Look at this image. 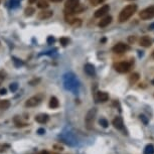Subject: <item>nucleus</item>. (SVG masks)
<instances>
[{"label": "nucleus", "mask_w": 154, "mask_h": 154, "mask_svg": "<svg viewBox=\"0 0 154 154\" xmlns=\"http://www.w3.org/2000/svg\"><path fill=\"white\" fill-rule=\"evenodd\" d=\"M149 28H150V29H154V24H152V25H151Z\"/></svg>", "instance_id": "nucleus-38"}, {"label": "nucleus", "mask_w": 154, "mask_h": 154, "mask_svg": "<svg viewBox=\"0 0 154 154\" xmlns=\"http://www.w3.org/2000/svg\"><path fill=\"white\" fill-rule=\"evenodd\" d=\"M68 19V22L69 23H71L72 25H74V26H77V27H79V26H81V24H82V21H81V19H79V18H72V19H69V18H67Z\"/></svg>", "instance_id": "nucleus-18"}, {"label": "nucleus", "mask_w": 154, "mask_h": 154, "mask_svg": "<svg viewBox=\"0 0 154 154\" xmlns=\"http://www.w3.org/2000/svg\"><path fill=\"white\" fill-rule=\"evenodd\" d=\"M49 107L52 108V109H56V108H58L59 106V100L56 98V97H52L49 100Z\"/></svg>", "instance_id": "nucleus-16"}, {"label": "nucleus", "mask_w": 154, "mask_h": 154, "mask_svg": "<svg viewBox=\"0 0 154 154\" xmlns=\"http://www.w3.org/2000/svg\"><path fill=\"white\" fill-rule=\"evenodd\" d=\"M54 15V12L52 10H45L43 9V11L39 12L38 14V18L41 19V20H45V19H48Z\"/></svg>", "instance_id": "nucleus-9"}, {"label": "nucleus", "mask_w": 154, "mask_h": 154, "mask_svg": "<svg viewBox=\"0 0 154 154\" xmlns=\"http://www.w3.org/2000/svg\"><path fill=\"white\" fill-rule=\"evenodd\" d=\"M89 1H90V3H91L93 6H97V5H99V4L103 3L105 0H89Z\"/></svg>", "instance_id": "nucleus-25"}, {"label": "nucleus", "mask_w": 154, "mask_h": 154, "mask_svg": "<svg viewBox=\"0 0 154 154\" xmlns=\"http://www.w3.org/2000/svg\"><path fill=\"white\" fill-rule=\"evenodd\" d=\"M48 2L47 0H38V2H37V7L40 8V9H47L48 7Z\"/></svg>", "instance_id": "nucleus-17"}, {"label": "nucleus", "mask_w": 154, "mask_h": 154, "mask_svg": "<svg viewBox=\"0 0 154 154\" xmlns=\"http://www.w3.org/2000/svg\"><path fill=\"white\" fill-rule=\"evenodd\" d=\"M69 38L68 37H61V39H59V43H61V45H63V47H66V45H69Z\"/></svg>", "instance_id": "nucleus-23"}, {"label": "nucleus", "mask_w": 154, "mask_h": 154, "mask_svg": "<svg viewBox=\"0 0 154 154\" xmlns=\"http://www.w3.org/2000/svg\"><path fill=\"white\" fill-rule=\"evenodd\" d=\"M6 92V89H0V95H5Z\"/></svg>", "instance_id": "nucleus-33"}, {"label": "nucleus", "mask_w": 154, "mask_h": 154, "mask_svg": "<svg viewBox=\"0 0 154 154\" xmlns=\"http://www.w3.org/2000/svg\"><path fill=\"white\" fill-rule=\"evenodd\" d=\"M137 11V5L136 4H129V5L125 6L122 10H121L120 14H119V21L120 22H125L129 18Z\"/></svg>", "instance_id": "nucleus-1"}, {"label": "nucleus", "mask_w": 154, "mask_h": 154, "mask_svg": "<svg viewBox=\"0 0 154 154\" xmlns=\"http://www.w3.org/2000/svg\"><path fill=\"white\" fill-rule=\"evenodd\" d=\"M4 79H5V74H3L2 72H0V83H1Z\"/></svg>", "instance_id": "nucleus-31"}, {"label": "nucleus", "mask_w": 154, "mask_h": 154, "mask_svg": "<svg viewBox=\"0 0 154 154\" xmlns=\"http://www.w3.org/2000/svg\"><path fill=\"white\" fill-rule=\"evenodd\" d=\"M80 5V0H67L66 1V4H65V6H66V13H69V12H71L72 10H74L75 8H77L78 6Z\"/></svg>", "instance_id": "nucleus-7"}, {"label": "nucleus", "mask_w": 154, "mask_h": 154, "mask_svg": "<svg viewBox=\"0 0 154 154\" xmlns=\"http://www.w3.org/2000/svg\"><path fill=\"white\" fill-rule=\"evenodd\" d=\"M17 89H18V85H17L16 83H13L10 85V90H11V92H16Z\"/></svg>", "instance_id": "nucleus-26"}, {"label": "nucleus", "mask_w": 154, "mask_h": 154, "mask_svg": "<svg viewBox=\"0 0 154 154\" xmlns=\"http://www.w3.org/2000/svg\"><path fill=\"white\" fill-rule=\"evenodd\" d=\"M39 81H40V80H39V79H37V80H36V79H34V80L30 81L29 84H30V85H31V86H36V84H38V83H39Z\"/></svg>", "instance_id": "nucleus-29"}, {"label": "nucleus", "mask_w": 154, "mask_h": 154, "mask_svg": "<svg viewBox=\"0 0 154 154\" xmlns=\"http://www.w3.org/2000/svg\"><path fill=\"white\" fill-rule=\"evenodd\" d=\"M127 1H133V0H127Z\"/></svg>", "instance_id": "nucleus-40"}, {"label": "nucleus", "mask_w": 154, "mask_h": 154, "mask_svg": "<svg viewBox=\"0 0 154 154\" xmlns=\"http://www.w3.org/2000/svg\"><path fill=\"white\" fill-rule=\"evenodd\" d=\"M109 10H110V6L108 5V4H105V5L101 6V7L97 10L95 12V14H94V16H95L96 18H100V17L104 16L105 14H107V12H109Z\"/></svg>", "instance_id": "nucleus-8"}, {"label": "nucleus", "mask_w": 154, "mask_h": 154, "mask_svg": "<svg viewBox=\"0 0 154 154\" xmlns=\"http://www.w3.org/2000/svg\"><path fill=\"white\" fill-rule=\"evenodd\" d=\"M139 17L143 20H148V19L154 18V5L146 7L145 9L141 10L139 13Z\"/></svg>", "instance_id": "nucleus-3"}, {"label": "nucleus", "mask_w": 154, "mask_h": 154, "mask_svg": "<svg viewBox=\"0 0 154 154\" xmlns=\"http://www.w3.org/2000/svg\"><path fill=\"white\" fill-rule=\"evenodd\" d=\"M43 99V94H38V95H36L31 98H29L27 101L25 102V106L26 107H36L37 105L40 104V102Z\"/></svg>", "instance_id": "nucleus-5"}, {"label": "nucleus", "mask_w": 154, "mask_h": 154, "mask_svg": "<svg viewBox=\"0 0 154 154\" xmlns=\"http://www.w3.org/2000/svg\"><path fill=\"white\" fill-rule=\"evenodd\" d=\"M34 11H36V10H34V8H32V7H27L25 10H24L26 16H31V15H33Z\"/></svg>", "instance_id": "nucleus-22"}, {"label": "nucleus", "mask_w": 154, "mask_h": 154, "mask_svg": "<svg viewBox=\"0 0 154 154\" xmlns=\"http://www.w3.org/2000/svg\"><path fill=\"white\" fill-rule=\"evenodd\" d=\"M96 115H97V109H95V108L90 110V111L87 113V115H86L85 123H86V127H87V129H89V130L93 129L94 122H95V119H96Z\"/></svg>", "instance_id": "nucleus-2"}, {"label": "nucleus", "mask_w": 154, "mask_h": 154, "mask_svg": "<svg viewBox=\"0 0 154 154\" xmlns=\"http://www.w3.org/2000/svg\"><path fill=\"white\" fill-rule=\"evenodd\" d=\"M36 121L39 124H45L48 121V115L47 114H39L36 117Z\"/></svg>", "instance_id": "nucleus-15"}, {"label": "nucleus", "mask_w": 154, "mask_h": 154, "mask_svg": "<svg viewBox=\"0 0 154 154\" xmlns=\"http://www.w3.org/2000/svg\"><path fill=\"white\" fill-rule=\"evenodd\" d=\"M37 154H56V153H50V152H47V151H43V152H39Z\"/></svg>", "instance_id": "nucleus-34"}, {"label": "nucleus", "mask_w": 154, "mask_h": 154, "mask_svg": "<svg viewBox=\"0 0 154 154\" xmlns=\"http://www.w3.org/2000/svg\"><path fill=\"white\" fill-rule=\"evenodd\" d=\"M144 154H154V146L152 144H147L144 149Z\"/></svg>", "instance_id": "nucleus-21"}, {"label": "nucleus", "mask_w": 154, "mask_h": 154, "mask_svg": "<svg viewBox=\"0 0 154 154\" xmlns=\"http://www.w3.org/2000/svg\"><path fill=\"white\" fill-rule=\"evenodd\" d=\"M138 80H139V74H137V72H135V74H132L131 76L129 77V83H130L131 85L135 84Z\"/></svg>", "instance_id": "nucleus-19"}, {"label": "nucleus", "mask_w": 154, "mask_h": 154, "mask_svg": "<svg viewBox=\"0 0 154 154\" xmlns=\"http://www.w3.org/2000/svg\"><path fill=\"white\" fill-rule=\"evenodd\" d=\"M54 43V38L52 36H48L47 37V43L48 45H52V43Z\"/></svg>", "instance_id": "nucleus-30"}, {"label": "nucleus", "mask_w": 154, "mask_h": 154, "mask_svg": "<svg viewBox=\"0 0 154 154\" xmlns=\"http://www.w3.org/2000/svg\"><path fill=\"white\" fill-rule=\"evenodd\" d=\"M10 107V102L8 100H2L0 101V109L6 110Z\"/></svg>", "instance_id": "nucleus-20"}, {"label": "nucleus", "mask_w": 154, "mask_h": 154, "mask_svg": "<svg viewBox=\"0 0 154 154\" xmlns=\"http://www.w3.org/2000/svg\"><path fill=\"white\" fill-rule=\"evenodd\" d=\"M49 1H52V2H56V3H58V2H61L63 0H49Z\"/></svg>", "instance_id": "nucleus-36"}, {"label": "nucleus", "mask_w": 154, "mask_h": 154, "mask_svg": "<svg viewBox=\"0 0 154 154\" xmlns=\"http://www.w3.org/2000/svg\"><path fill=\"white\" fill-rule=\"evenodd\" d=\"M112 123H113L114 127L116 129H118V130H122L124 128V122H123V119L121 117H116Z\"/></svg>", "instance_id": "nucleus-12"}, {"label": "nucleus", "mask_w": 154, "mask_h": 154, "mask_svg": "<svg viewBox=\"0 0 154 154\" xmlns=\"http://www.w3.org/2000/svg\"><path fill=\"white\" fill-rule=\"evenodd\" d=\"M130 49V47L126 43H118L117 45H115L112 48L115 54H123V52H126L127 50Z\"/></svg>", "instance_id": "nucleus-6"}, {"label": "nucleus", "mask_w": 154, "mask_h": 154, "mask_svg": "<svg viewBox=\"0 0 154 154\" xmlns=\"http://www.w3.org/2000/svg\"><path fill=\"white\" fill-rule=\"evenodd\" d=\"M37 133H38V134H43V133H45V130L43 128H40V129H38V130H37Z\"/></svg>", "instance_id": "nucleus-32"}, {"label": "nucleus", "mask_w": 154, "mask_h": 154, "mask_svg": "<svg viewBox=\"0 0 154 154\" xmlns=\"http://www.w3.org/2000/svg\"><path fill=\"white\" fill-rule=\"evenodd\" d=\"M152 84H153V85H154V80L152 81Z\"/></svg>", "instance_id": "nucleus-41"}, {"label": "nucleus", "mask_w": 154, "mask_h": 154, "mask_svg": "<svg viewBox=\"0 0 154 154\" xmlns=\"http://www.w3.org/2000/svg\"><path fill=\"white\" fill-rule=\"evenodd\" d=\"M139 43H140V45H141V47H149L151 45H152V40H151L150 37H149V36H142L141 38H140Z\"/></svg>", "instance_id": "nucleus-10"}, {"label": "nucleus", "mask_w": 154, "mask_h": 154, "mask_svg": "<svg viewBox=\"0 0 154 154\" xmlns=\"http://www.w3.org/2000/svg\"><path fill=\"white\" fill-rule=\"evenodd\" d=\"M15 125H16L17 127H24V126H26L25 123H22L21 121H19V122H18L16 119H15Z\"/></svg>", "instance_id": "nucleus-27"}, {"label": "nucleus", "mask_w": 154, "mask_h": 154, "mask_svg": "<svg viewBox=\"0 0 154 154\" xmlns=\"http://www.w3.org/2000/svg\"><path fill=\"white\" fill-rule=\"evenodd\" d=\"M28 2H29V4H33L36 2V0H28Z\"/></svg>", "instance_id": "nucleus-35"}, {"label": "nucleus", "mask_w": 154, "mask_h": 154, "mask_svg": "<svg viewBox=\"0 0 154 154\" xmlns=\"http://www.w3.org/2000/svg\"><path fill=\"white\" fill-rule=\"evenodd\" d=\"M112 16H110V15H108V16H105L104 18H102L100 20V22L98 23V25L100 26L101 28H104V27H106V26L109 25L110 23L112 22Z\"/></svg>", "instance_id": "nucleus-13"}, {"label": "nucleus", "mask_w": 154, "mask_h": 154, "mask_svg": "<svg viewBox=\"0 0 154 154\" xmlns=\"http://www.w3.org/2000/svg\"><path fill=\"white\" fill-rule=\"evenodd\" d=\"M131 63H128V61H121V63H115L114 68L120 74H126L131 70Z\"/></svg>", "instance_id": "nucleus-4"}, {"label": "nucleus", "mask_w": 154, "mask_h": 154, "mask_svg": "<svg viewBox=\"0 0 154 154\" xmlns=\"http://www.w3.org/2000/svg\"><path fill=\"white\" fill-rule=\"evenodd\" d=\"M0 1H1V0H0Z\"/></svg>", "instance_id": "nucleus-42"}, {"label": "nucleus", "mask_w": 154, "mask_h": 154, "mask_svg": "<svg viewBox=\"0 0 154 154\" xmlns=\"http://www.w3.org/2000/svg\"><path fill=\"white\" fill-rule=\"evenodd\" d=\"M19 3V0H11L10 1V4H11V7H16Z\"/></svg>", "instance_id": "nucleus-28"}, {"label": "nucleus", "mask_w": 154, "mask_h": 154, "mask_svg": "<svg viewBox=\"0 0 154 154\" xmlns=\"http://www.w3.org/2000/svg\"><path fill=\"white\" fill-rule=\"evenodd\" d=\"M85 72L88 75V76H95L96 71H95V67H94L92 63H86L85 65Z\"/></svg>", "instance_id": "nucleus-14"}, {"label": "nucleus", "mask_w": 154, "mask_h": 154, "mask_svg": "<svg viewBox=\"0 0 154 154\" xmlns=\"http://www.w3.org/2000/svg\"><path fill=\"white\" fill-rule=\"evenodd\" d=\"M99 123H100V125L102 127H104V128H107L108 127V125H109V123H108V121L106 120V119H104V118H102V119H100V121H99Z\"/></svg>", "instance_id": "nucleus-24"}, {"label": "nucleus", "mask_w": 154, "mask_h": 154, "mask_svg": "<svg viewBox=\"0 0 154 154\" xmlns=\"http://www.w3.org/2000/svg\"><path fill=\"white\" fill-rule=\"evenodd\" d=\"M152 58H153V59H154V52H152Z\"/></svg>", "instance_id": "nucleus-39"}, {"label": "nucleus", "mask_w": 154, "mask_h": 154, "mask_svg": "<svg viewBox=\"0 0 154 154\" xmlns=\"http://www.w3.org/2000/svg\"><path fill=\"white\" fill-rule=\"evenodd\" d=\"M129 39H130V41H133V43L135 41V37H133V38H132V37H130Z\"/></svg>", "instance_id": "nucleus-37"}, {"label": "nucleus", "mask_w": 154, "mask_h": 154, "mask_svg": "<svg viewBox=\"0 0 154 154\" xmlns=\"http://www.w3.org/2000/svg\"><path fill=\"white\" fill-rule=\"evenodd\" d=\"M108 99H109V95H108L106 92H98V93H97L96 100L98 101V102L105 103L108 101Z\"/></svg>", "instance_id": "nucleus-11"}]
</instances>
